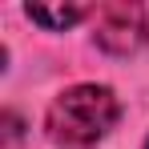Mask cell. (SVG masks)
Listing matches in <instances>:
<instances>
[{
	"label": "cell",
	"instance_id": "obj_1",
	"mask_svg": "<svg viewBox=\"0 0 149 149\" xmlns=\"http://www.w3.org/2000/svg\"><path fill=\"white\" fill-rule=\"evenodd\" d=\"M117 117H121V105H117L113 89H105V85H73L49 105L45 121H49L52 141L85 149L93 141H101L117 125Z\"/></svg>",
	"mask_w": 149,
	"mask_h": 149
},
{
	"label": "cell",
	"instance_id": "obj_2",
	"mask_svg": "<svg viewBox=\"0 0 149 149\" xmlns=\"http://www.w3.org/2000/svg\"><path fill=\"white\" fill-rule=\"evenodd\" d=\"M93 40L109 56H133L137 49H145V40H149L145 8L141 4H101L97 24H93Z\"/></svg>",
	"mask_w": 149,
	"mask_h": 149
},
{
	"label": "cell",
	"instance_id": "obj_3",
	"mask_svg": "<svg viewBox=\"0 0 149 149\" xmlns=\"http://www.w3.org/2000/svg\"><path fill=\"white\" fill-rule=\"evenodd\" d=\"M24 12H28V20L52 28V32H61V28L77 24L81 16H89L85 4H24Z\"/></svg>",
	"mask_w": 149,
	"mask_h": 149
},
{
	"label": "cell",
	"instance_id": "obj_4",
	"mask_svg": "<svg viewBox=\"0 0 149 149\" xmlns=\"http://www.w3.org/2000/svg\"><path fill=\"white\" fill-rule=\"evenodd\" d=\"M141 149H149V141H145V145H141Z\"/></svg>",
	"mask_w": 149,
	"mask_h": 149
}]
</instances>
